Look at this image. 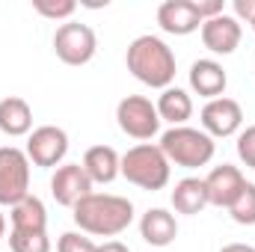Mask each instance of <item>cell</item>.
Wrapping results in <instances>:
<instances>
[{
	"label": "cell",
	"instance_id": "obj_1",
	"mask_svg": "<svg viewBox=\"0 0 255 252\" xmlns=\"http://www.w3.org/2000/svg\"><path fill=\"white\" fill-rule=\"evenodd\" d=\"M71 217L83 235L116 238L133 223V202L116 193H89L71 208Z\"/></svg>",
	"mask_w": 255,
	"mask_h": 252
},
{
	"label": "cell",
	"instance_id": "obj_11",
	"mask_svg": "<svg viewBox=\"0 0 255 252\" xmlns=\"http://www.w3.org/2000/svg\"><path fill=\"white\" fill-rule=\"evenodd\" d=\"M199 33H202V45H205L211 54L229 57V54H235V51H238L241 36H244V27H241V21H238L235 15L223 12V15H217V18L202 21Z\"/></svg>",
	"mask_w": 255,
	"mask_h": 252
},
{
	"label": "cell",
	"instance_id": "obj_29",
	"mask_svg": "<svg viewBox=\"0 0 255 252\" xmlns=\"http://www.w3.org/2000/svg\"><path fill=\"white\" fill-rule=\"evenodd\" d=\"M220 252H255V247H250V244H226Z\"/></svg>",
	"mask_w": 255,
	"mask_h": 252
},
{
	"label": "cell",
	"instance_id": "obj_14",
	"mask_svg": "<svg viewBox=\"0 0 255 252\" xmlns=\"http://www.w3.org/2000/svg\"><path fill=\"white\" fill-rule=\"evenodd\" d=\"M139 235L148 247H169L175 238H178V220L175 214H169L166 208H148L139 220Z\"/></svg>",
	"mask_w": 255,
	"mask_h": 252
},
{
	"label": "cell",
	"instance_id": "obj_5",
	"mask_svg": "<svg viewBox=\"0 0 255 252\" xmlns=\"http://www.w3.org/2000/svg\"><path fill=\"white\" fill-rule=\"evenodd\" d=\"M30 196V157L18 145H0V205L15 208Z\"/></svg>",
	"mask_w": 255,
	"mask_h": 252
},
{
	"label": "cell",
	"instance_id": "obj_7",
	"mask_svg": "<svg viewBox=\"0 0 255 252\" xmlns=\"http://www.w3.org/2000/svg\"><path fill=\"white\" fill-rule=\"evenodd\" d=\"M116 122L122 127V133L133 136V139H142V142L157 136V130H160L157 107L145 95H128V98H122L119 107H116Z\"/></svg>",
	"mask_w": 255,
	"mask_h": 252
},
{
	"label": "cell",
	"instance_id": "obj_10",
	"mask_svg": "<svg viewBox=\"0 0 255 252\" xmlns=\"http://www.w3.org/2000/svg\"><path fill=\"white\" fill-rule=\"evenodd\" d=\"M92 178L86 175L83 163H63L57 166V172L51 175V196L57 199V205L74 208L80 199H86L92 193Z\"/></svg>",
	"mask_w": 255,
	"mask_h": 252
},
{
	"label": "cell",
	"instance_id": "obj_4",
	"mask_svg": "<svg viewBox=\"0 0 255 252\" xmlns=\"http://www.w3.org/2000/svg\"><path fill=\"white\" fill-rule=\"evenodd\" d=\"M122 175L133 187L139 190H163L169 184L172 175V163L166 160V154L160 151V145L154 142H139L133 148H128L122 154Z\"/></svg>",
	"mask_w": 255,
	"mask_h": 252
},
{
	"label": "cell",
	"instance_id": "obj_13",
	"mask_svg": "<svg viewBox=\"0 0 255 252\" xmlns=\"http://www.w3.org/2000/svg\"><path fill=\"white\" fill-rule=\"evenodd\" d=\"M157 24L169 36H190L202 27V15L193 0H166L157 6Z\"/></svg>",
	"mask_w": 255,
	"mask_h": 252
},
{
	"label": "cell",
	"instance_id": "obj_23",
	"mask_svg": "<svg viewBox=\"0 0 255 252\" xmlns=\"http://www.w3.org/2000/svg\"><path fill=\"white\" fill-rule=\"evenodd\" d=\"M33 9H36L42 18L68 21V18L77 12V3H74V0H33Z\"/></svg>",
	"mask_w": 255,
	"mask_h": 252
},
{
	"label": "cell",
	"instance_id": "obj_15",
	"mask_svg": "<svg viewBox=\"0 0 255 252\" xmlns=\"http://www.w3.org/2000/svg\"><path fill=\"white\" fill-rule=\"evenodd\" d=\"M226 86H229V74L217 60H196L190 65V89L196 95L214 101V98H223Z\"/></svg>",
	"mask_w": 255,
	"mask_h": 252
},
{
	"label": "cell",
	"instance_id": "obj_22",
	"mask_svg": "<svg viewBox=\"0 0 255 252\" xmlns=\"http://www.w3.org/2000/svg\"><path fill=\"white\" fill-rule=\"evenodd\" d=\"M229 214H232V220L238 226H255V184L247 181L244 193L235 199V205L229 208Z\"/></svg>",
	"mask_w": 255,
	"mask_h": 252
},
{
	"label": "cell",
	"instance_id": "obj_6",
	"mask_svg": "<svg viewBox=\"0 0 255 252\" xmlns=\"http://www.w3.org/2000/svg\"><path fill=\"white\" fill-rule=\"evenodd\" d=\"M98 51L95 30L80 21H65L54 33V54L65 65H86Z\"/></svg>",
	"mask_w": 255,
	"mask_h": 252
},
{
	"label": "cell",
	"instance_id": "obj_21",
	"mask_svg": "<svg viewBox=\"0 0 255 252\" xmlns=\"http://www.w3.org/2000/svg\"><path fill=\"white\" fill-rule=\"evenodd\" d=\"M9 250L12 252H51L48 232H12L9 229Z\"/></svg>",
	"mask_w": 255,
	"mask_h": 252
},
{
	"label": "cell",
	"instance_id": "obj_31",
	"mask_svg": "<svg viewBox=\"0 0 255 252\" xmlns=\"http://www.w3.org/2000/svg\"><path fill=\"white\" fill-rule=\"evenodd\" d=\"M253 30H255V24H253Z\"/></svg>",
	"mask_w": 255,
	"mask_h": 252
},
{
	"label": "cell",
	"instance_id": "obj_8",
	"mask_svg": "<svg viewBox=\"0 0 255 252\" xmlns=\"http://www.w3.org/2000/svg\"><path fill=\"white\" fill-rule=\"evenodd\" d=\"M27 157L33 166H42V169H54L60 166L68 154V133L57 125H42L33 127V133L27 136Z\"/></svg>",
	"mask_w": 255,
	"mask_h": 252
},
{
	"label": "cell",
	"instance_id": "obj_9",
	"mask_svg": "<svg viewBox=\"0 0 255 252\" xmlns=\"http://www.w3.org/2000/svg\"><path fill=\"white\" fill-rule=\"evenodd\" d=\"M199 119H202V130L211 139H217V136H235V133H241V125H244V110H241V104L235 98L223 95V98L208 101L202 107Z\"/></svg>",
	"mask_w": 255,
	"mask_h": 252
},
{
	"label": "cell",
	"instance_id": "obj_27",
	"mask_svg": "<svg viewBox=\"0 0 255 252\" xmlns=\"http://www.w3.org/2000/svg\"><path fill=\"white\" fill-rule=\"evenodd\" d=\"M232 9H235L238 21L255 24V0H232Z\"/></svg>",
	"mask_w": 255,
	"mask_h": 252
},
{
	"label": "cell",
	"instance_id": "obj_3",
	"mask_svg": "<svg viewBox=\"0 0 255 252\" xmlns=\"http://www.w3.org/2000/svg\"><path fill=\"white\" fill-rule=\"evenodd\" d=\"M157 145H160V151L166 154L169 163L184 166V169L208 166L214 160V151H217V142L202 127H190V125H178L163 130Z\"/></svg>",
	"mask_w": 255,
	"mask_h": 252
},
{
	"label": "cell",
	"instance_id": "obj_28",
	"mask_svg": "<svg viewBox=\"0 0 255 252\" xmlns=\"http://www.w3.org/2000/svg\"><path fill=\"white\" fill-rule=\"evenodd\" d=\"M95 252H130V250H128L122 241H104V244H98Z\"/></svg>",
	"mask_w": 255,
	"mask_h": 252
},
{
	"label": "cell",
	"instance_id": "obj_12",
	"mask_svg": "<svg viewBox=\"0 0 255 252\" xmlns=\"http://www.w3.org/2000/svg\"><path fill=\"white\" fill-rule=\"evenodd\" d=\"M244 187H247L244 172H241L238 166H232V163H220V166H214V169L208 172V178H205L208 205H214V208H232L235 199L244 193Z\"/></svg>",
	"mask_w": 255,
	"mask_h": 252
},
{
	"label": "cell",
	"instance_id": "obj_25",
	"mask_svg": "<svg viewBox=\"0 0 255 252\" xmlns=\"http://www.w3.org/2000/svg\"><path fill=\"white\" fill-rule=\"evenodd\" d=\"M238 157H241L244 166L255 169V125L244 127L238 133Z\"/></svg>",
	"mask_w": 255,
	"mask_h": 252
},
{
	"label": "cell",
	"instance_id": "obj_17",
	"mask_svg": "<svg viewBox=\"0 0 255 252\" xmlns=\"http://www.w3.org/2000/svg\"><path fill=\"white\" fill-rule=\"evenodd\" d=\"M0 130L6 136H30L33 133V107L18 95L0 98Z\"/></svg>",
	"mask_w": 255,
	"mask_h": 252
},
{
	"label": "cell",
	"instance_id": "obj_2",
	"mask_svg": "<svg viewBox=\"0 0 255 252\" xmlns=\"http://www.w3.org/2000/svg\"><path fill=\"white\" fill-rule=\"evenodd\" d=\"M125 65L128 71L151 86V89H169L172 80H175V54L172 48L160 39V36H136L130 45H128V54H125Z\"/></svg>",
	"mask_w": 255,
	"mask_h": 252
},
{
	"label": "cell",
	"instance_id": "obj_30",
	"mask_svg": "<svg viewBox=\"0 0 255 252\" xmlns=\"http://www.w3.org/2000/svg\"><path fill=\"white\" fill-rule=\"evenodd\" d=\"M3 235H6V217L0 214V238H3Z\"/></svg>",
	"mask_w": 255,
	"mask_h": 252
},
{
	"label": "cell",
	"instance_id": "obj_18",
	"mask_svg": "<svg viewBox=\"0 0 255 252\" xmlns=\"http://www.w3.org/2000/svg\"><path fill=\"white\" fill-rule=\"evenodd\" d=\"M9 223H12V232H48V211H45V202L30 193V196L21 199L15 208H9Z\"/></svg>",
	"mask_w": 255,
	"mask_h": 252
},
{
	"label": "cell",
	"instance_id": "obj_20",
	"mask_svg": "<svg viewBox=\"0 0 255 252\" xmlns=\"http://www.w3.org/2000/svg\"><path fill=\"white\" fill-rule=\"evenodd\" d=\"M172 208L178 214H202L208 208V190H205V178H181L175 190H172Z\"/></svg>",
	"mask_w": 255,
	"mask_h": 252
},
{
	"label": "cell",
	"instance_id": "obj_16",
	"mask_svg": "<svg viewBox=\"0 0 255 252\" xmlns=\"http://www.w3.org/2000/svg\"><path fill=\"white\" fill-rule=\"evenodd\" d=\"M122 154L113 145H92L83 154V169L92 178V184H113L122 175Z\"/></svg>",
	"mask_w": 255,
	"mask_h": 252
},
{
	"label": "cell",
	"instance_id": "obj_19",
	"mask_svg": "<svg viewBox=\"0 0 255 252\" xmlns=\"http://www.w3.org/2000/svg\"><path fill=\"white\" fill-rule=\"evenodd\" d=\"M160 122H169L172 127L187 125V119L193 116V98L181 89V86H169L160 92V98L154 101Z\"/></svg>",
	"mask_w": 255,
	"mask_h": 252
},
{
	"label": "cell",
	"instance_id": "obj_26",
	"mask_svg": "<svg viewBox=\"0 0 255 252\" xmlns=\"http://www.w3.org/2000/svg\"><path fill=\"white\" fill-rule=\"evenodd\" d=\"M193 3H196V12L202 15V21L217 18V15L226 12V3H223V0H193Z\"/></svg>",
	"mask_w": 255,
	"mask_h": 252
},
{
	"label": "cell",
	"instance_id": "obj_24",
	"mask_svg": "<svg viewBox=\"0 0 255 252\" xmlns=\"http://www.w3.org/2000/svg\"><path fill=\"white\" fill-rule=\"evenodd\" d=\"M95 250H98V244L92 238H86L83 232H65L57 241V252H95Z\"/></svg>",
	"mask_w": 255,
	"mask_h": 252
}]
</instances>
